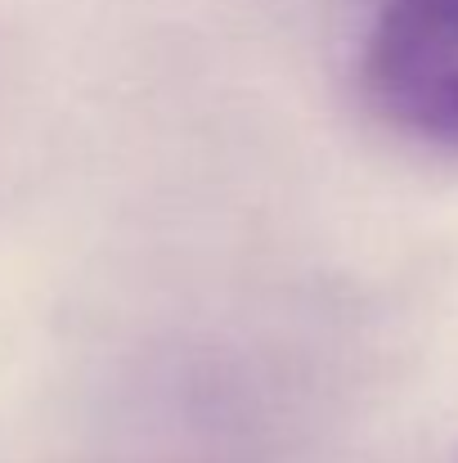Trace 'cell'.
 I'll use <instances>...</instances> for the list:
<instances>
[{"label": "cell", "instance_id": "cell-2", "mask_svg": "<svg viewBox=\"0 0 458 463\" xmlns=\"http://www.w3.org/2000/svg\"><path fill=\"white\" fill-rule=\"evenodd\" d=\"M427 5H436V9H445V14H454L458 18V0H427Z\"/></svg>", "mask_w": 458, "mask_h": 463}, {"label": "cell", "instance_id": "cell-1", "mask_svg": "<svg viewBox=\"0 0 458 463\" xmlns=\"http://www.w3.org/2000/svg\"><path fill=\"white\" fill-rule=\"evenodd\" d=\"M364 95L378 118L458 154V18L427 0H387L364 41Z\"/></svg>", "mask_w": 458, "mask_h": 463}]
</instances>
